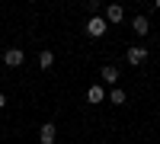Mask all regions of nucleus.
<instances>
[{
  "label": "nucleus",
  "mask_w": 160,
  "mask_h": 144,
  "mask_svg": "<svg viewBox=\"0 0 160 144\" xmlns=\"http://www.w3.org/2000/svg\"><path fill=\"white\" fill-rule=\"evenodd\" d=\"M106 29H109V22H106V16H90V19H87V35L99 38V35H106Z\"/></svg>",
  "instance_id": "1"
},
{
  "label": "nucleus",
  "mask_w": 160,
  "mask_h": 144,
  "mask_svg": "<svg viewBox=\"0 0 160 144\" xmlns=\"http://www.w3.org/2000/svg\"><path fill=\"white\" fill-rule=\"evenodd\" d=\"M144 58H148V48H144V45H131V48L125 51V61L131 64V67H138V64H144Z\"/></svg>",
  "instance_id": "2"
},
{
  "label": "nucleus",
  "mask_w": 160,
  "mask_h": 144,
  "mask_svg": "<svg viewBox=\"0 0 160 144\" xmlns=\"http://www.w3.org/2000/svg\"><path fill=\"white\" fill-rule=\"evenodd\" d=\"M22 61H26V51L22 48H7L3 51V64H7V67H19Z\"/></svg>",
  "instance_id": "3"
},
{
  "label": "nucleus",
  "mask_w": 160,
  "mask_h": 144,
  "mask_svg": "<svg viewBox=\"0 0 160 144\" xmlns=\"http://www.w3.org/2000/svg\"><path fill=\"white\" fill-rule=\"evenodd\" d=\"M55 135H58L55 122H45V125H42V132H38V141H42V144H55Z\"/></svg>",
  "instance_id": "4"
},
{
  "label": "nucleus",
  "mask_w": 160,
  "mask_h": 144,
  "mask_svg": "<svg viewBox=\"0 0 160 144\" xmlns=\"http://www.w3.org/2000/svg\"><path fill=\"white\" fill-rule=\"evenodd\" d=\"M125 19V10L118 7V3H109L106 7V22H122Z\"/></svg>",
  "instance_id": "5"
},
{
  "label": "nucleus",
  "mask_w": 160,
  "mask_h": 144,
  "mask_svg": "<svg viewBox=\"0 0 160 144\" xmlns=\"http://www.w3.org/2000/svg\"><path fill=\"white\" fill-rule=\"evenodd\" d=\"M99 77H102V83L115 87V83H118V67H112V64H106V67L99 71Z\"/></svg>",
  "instance_id": "6"
},
{
  "label": "nucleus",
  "mask_w": 160,
  "mask_h": 144,
  "mask_svg": "<svg viewBox=\"0 0 160 144\" xmlns=\"http://www.w3.org/2000/svg\"><path fill=\"white\" fill-rule=\"evenodd\" d=\"M87 99L93 102V106H96V102H106V90H102L99 83H93V87L87 90Z\"/></svg>",
  "instance_id": "7"
},
{
  "label": "nucleus",
  "mask_w": 160,
  "mask_h": 144,
  "mask_svg": "<svg viewBox=\"0 0 160 144\" xmlns=\"http://www.w3.org/2000/svg\"><path fill=\"white\" fill-rule=\"evenodd\" d=\"M125 99H128V96H125V90H118V87L109 90V102H112V106H125Z\"/></svg>",
  "instance_id": "8"
},
{
  "label": "nucleus",
  "mask_w": 160,
  "mask_h": 144,
  "mask_svg": "<svg viewBox=\"0 0 160 144\" xmlns=\"http://www.w3.org/2000/svg\"><path fill=\"white\" fill-rule=\"evenodd\" d=\"M131 26H135V32H138V35H148V32H151L148 16H135V22H131Z\"/></svg>",
  "instance_id": "9"
},
{
  "label": "nucleus",
  "mask_w": 160,
  "mask_h": 144,
  "mask_svg": "<svg viewBox=\"0 0 160 144\" xmlns=\"http://www.w3.org/2000/svg\"><path fill=\"white\" fill-rule=\"evenodd\" d=\"M51 64H55V51H38V67H51Z\"/></svg>",
  "instance_id": "10"
},
{
  "label": "nucleus",
  "mask_w": 160,
  "mask_h": 144,
  "mask_svg": "<svg viewBox=\"0 0 160 144\" xmlns=\"http://www.w3.org/2000/svg\"><path fill=\"white\" fill-rule=\"evenodd\" d=\"M99 10H102V3H99V0H93V3H90V13H93V16H99Z\"/></svg>",
  "instance_id": "11"
},
{
  "label": "nucleus",
  "mask_w": 160,
  "mask_h": 144,
  "mask_svg": "<svg viewBox=\"0 0 160 144\" xmlns=\"http://www.w3.org/2000/svg\"><path fill=\"white\" fill-rule=\"evenodd\" d=\"M0 109H7V96L3 93H0Z\"/></svg>",
  "instance_id": "12"
},
{
  "label": "nucleus",
  "mask_w": 160,
  "mask_h": 144,
  "mask_svg": "<svg viewBox=\"0 0 160 144\" xmlns=\"http://www.w3.org/2000/svg\"><path fill=\"white\" fill-rule=\"evenodd\" d=\"M154 7H157V13H160V0H157V3H154Z\"/></svg>",
  "instance_id": "13"
}]
</instances>
